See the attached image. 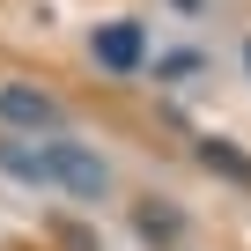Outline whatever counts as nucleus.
<instances>
[{
  "mask_svg": "<svg viewBox=\"0 0 251 251\" xmlns=\"http://www.w3.org/2000/svg\"><path fill=\"white\" fill-rule=\"evenodd\" d=\"M0 126L37 141V133H59L67 111H59V96H52V89H37V81H0Z\"/></svg>",
  "mask_w": 251,
  "mask_h": 251,
  "instance_id": "1",
  "label": "nucleus"
},
{
  "mask_svg": "<svg viewBox=\"0 0 251 251\" xmlns=\"http://www.w3.org/2000/svg\"><path fill=\"white\" fill-rule=\"evenodd\" d=\"M52 185H67L74 200H96V192L111 185V170H103V155H89L81 141H52Z\"/></svg>",
  "mask_w": 251,
  "mask_h": 251,
  "instance_id": "2",
  "label": "nucleus"
},
{
  "mask_svg": "<svg viewBox=\"0 0 251 251\" xmlns=\"http://www.w3.org/2000/svg\"><path fill=\"white\" fill-rule=\"evenodd\" d=\"M89 52H96V67H111V74H141L148 30H141V23H103V30L89 37Z\"/></svg>",
  "mask_w": 251,
  "mask_h": 251,
  "instance_id": "3",
  "label": "nucleus"
},
{
  "mask_svg": "<svg viewBox=\"0 0 251 251\" xmlns=\"http://www.w3.org/2000/svg\"><path fill=\"white\" fill-rule=\"evenodd\" d=\"M0 170H8V177H23V185H52V141L8 133V141H0Z\"/></svg>",
  "mask_w": 251,
  "mask_h": 251,
  "instance_id": "4",
  "label": "nucleus"
},
{
  "mask_svg": "<svg viewBox=\"0 0 251 251\" xmlns=\"http://www.w3.org/2000/svg\"><path fill=\"white\" fill-rule=\"evenodd\" d=\"M192 155H200L214 177H229V185H251V155H244V148H229V141H214V133H207Z\"/></svg>",
  "mask_w": 251,
  "mask_h": 251,
  "instance_id": "5",
  "label": "nucleus"
},
{
  "mask_svg": "<svg viewBox=\"0 0 251 251\" xmlns=\"http://www.w3.org/2000/svg\"><path fill=\"white\" fill-rule=\"evenodd\" d=\"M133 229H141L148 244H177V236H185V222H177V207H141V214H133Z\"/></svg>",
  "mask_w": 251,
  "mask_h": 251,
  "instance_id": "6",
  "label": "nucleus"
},
{
  "mask_svg": "<svg viewBox=\"0 0 251 251\" xmlns=\"http://www.w3.org/2000/svg\"><path fill=\"white\" fill-rule=\"evenodd\" d=\"M155 74H163V81H185V74H200V52H170Z\"/></svg>",
  "mask_w": 251,
  "mask_h": 251,
  "instance_id": "7",
  "label": "nucleus"
},
{
  "mask_svg": "<svg viewBox=\"0 0 251 251\" xmlns=\"http://www.w3.org/2000/svg\"><path fill=\"white\" fill-rule=\"evenodd\" d=\"M52 236H59V244H67V251H96V236H89V229H81V222H59V229H52Z\"/></svg>",
  "mask_w": 251,
  "mask_h": 251,
  "instance_id": "8",
  "label": "nucleus"
},
{
  "mask_svg": "<svg viewBox=\"0 0 251 251\" xmlns=\"http://www.w3.org/2000/svg\"><path fill=\"white\" fill-rule=\"evenodd\" d=\"M177 8H200V0H177Z\"/></svg>",
  "mask_w": 251,
  "mask_h": 251,
  "instance_id": "9",
  "label": "nucleus"
},
{
  "mask_svg": "<svg viewBox=\"0 0 251 251\" xmlns=\"http://www.w3.org/2000/svg\"><path fill=\"white\" fill-rule=\"evenodd\" d=\"M244 67H251V45H244Z\"/></svg>",
  "mask_w": 251,
  "mask_h": 251,
  "instance_id": "10",
  "label": "nucleus"
}]
</instances>
